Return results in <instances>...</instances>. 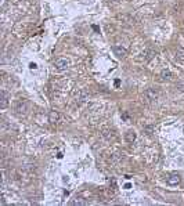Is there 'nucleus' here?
<instances>
[{
	"instance_id": "nucleus-1",
	"label": "nucleus",
	"mask_w": 184,
	"mask_h": 206,
	"mask_svg": "<svg viewBox=\"0 0 184 206\" xmlns=\"http://www.w3.org/2000/svg\"><path fill=\"white\" fill-rule=\"evenodd\" d=\"M158 97H159V93L155 89H147L144 91V98L147 101H155V100H158Z\"/></svg>"
},
{
	"instance_id": "nucleus-2",
	"label": "nucleus",
	"mask_w": 184,
	"mask_h": 206,
	"mask_svg": "<svg viewBox=\"0 0 184 206\" xmlns=\"http://www.w3.org/2000/svg\"><path fill=\"white\" fill-rule=\"evenodd\" d=\"M54 67H55V69H57L58 72H62V71L68 69V67H69V62H68L67 59L61 58V59H57V61H55Z\"/></svg>"
},
{
	"instance_id": "nucleus-3",
	"label": "nucleus",
	"mask_w": 184,
	"mask_h": 206,
	"mask_svg": "<svg viewBox=\"0 0 184 206\" xmlns=\"http://www.w3.org/2000/svg\"><path fill=\"white\" fill-rule=\"evenodd\" d=\"M112 51L115 53V55L119 57V58H125V57L127 55V50L125 49V47L119 46V44H115V46L112 47Z\"/></svg>"
},
{
	"instance_id": "nucleus-4",
	"label": "nucleus",
	"mask_w": 184,
	"mask_h": 206,
	"mask_svg": "<svg viewBox=\"0 0 184 206\" xmlns=\"http://www.w3.org/2000/svg\"><path fill=\"white\" fill-rule=\"evenodd\" d=\"M169 186H177L180 183V176L179 174H170L168 178H166Z\"/></svg>"
},
{
	"instance_id": "nucleus-5",
	"label": "nucleus",
	"mask_w": 184,
	"mask_h": 206,
	"mask_svg": "<svg viewBox=\"0 0 184 206\" xmlns=\"http://www.w3.org/2000/svg\"><path fill=\"white\" fill-rule=\"evenodd\" d=\"M60 118H61V116H60V113H58L57 111H51V112L49 113V121L51 122V123L58 122V121H60Z\"/></svg>"
},
{
	"instance_id": "nucleus-6",
	"label": "nucleus",
	"mask_w": 184,
	"mask_h": 206,
	"mask_svg": "<svg viewBox=\"0 0 184 206\" xmlns=\"http://www.w3.org/2000/svg\"><path fill=\"white\" fill-rule=\"evenodd\" d=\"M89 97H90V94H89L86 90H82L81 93H79V95H78V103H79V104H81V103H85V101L89 100Z\"/></svg>"
},
{
	"instance_id": "nucleus-7",
	"label": "nucleus",
	"mask_w": 184,
	"mask_h": 206,
	"mask_svg": "<svg viewBox=\"0 0 184 206\" xmlns=\"http://www.w3.org/2000/svg\"><path fill=\"white\" fill-rule=\"evenodd\" d=\"M136 137H137V134H136L133 130H129L126 134H125V138H126V141H127V142H133V141H136Z\"/></svg>"
},
{
	"instance_id": "nucleus-8",
	"label": "nucleus",
	"mask_w": 184,
	"mask_h": 206,
	"mask_svg": "<svg viewBox=\"0 0 184 206\" xmlns=\"http://www.w3.org/2000/svg\"><path fill=\"white\" fill-rule=\"evenodd\" d=\"M7 104H8V95L6 91H2V101H0V108L2 109H4L6 107H7Z\"/></svg>"
},
{
	"instance_id": "nucleus-9",
	"label": "nucleus",
	"mask_w": 184,
	"mask_h": 206,
	"mask_svg": "<svg viewBox=\"0 0 184 206\" xmlns=\"http://www.w3.org/2000/svg\"><path fill=\"white\" fill-rule=\"evenodd\" d=\"M176 58L179 59V61L184 62V49H183V47H177V50H176Z\"/></svg>"
},
{
	"instance_id": "nucleus-10",
	"label": "nucleus",
	"mask_w": 184,
	"mask_h": 206,
	"mask_svg": "<svg viewBox=\"0 0 184 206\" xmlns=\"http://www.w3.org/2000/svg\"><path fill=\"white\" fill-rule=\"evenodd\" d=\"M161 77L162 79H165V80H169V79H172V72L169 69H164L161 72Z\"/></svg>"
},
{
	"instance_id": "nucleus-11",
	"label": "nucleus",
	"mask_w": 184,
	"mask_h": 206,
	"mask_svg": "<svg viewBox=\"0 0 184 206\" xmlns=\"http://www.w3.org/2000/svg\"><path fill=\"white\" fill-rule=\"evenodd\" d=\"M26 109V105H25V103H22V101H18V104H17V111L18 112H22Z\"/></svg>"
},
{
	"instance_id": "nucleus-12",
	"label": "nucleus",
	"mask_w": 184,
	"mask_h": 206,
	"mask_svg": "<svg viewBox=\"0 0 184 206\" xmlns=\"http://www.w3.org/2000/svg\"><path fill=\"white\" fill-rule=\"evenodd\" d=\"M176 87L179 89L180 91H184V83H177V85H176Z\"/></svg>"
},
{
	"instance_id": "nucleus-13",
	"label": "nucleus",
	"mask_w": 184,
	"mask_h": 206,
	"mask_svg": "<svg viewBox=\"0 0 184 206\" xmlns=\"http://www.w3.org/2000/svg\"><path fill=\"white\" fill-rule=\"evenodd\" d=\"M73 205H86V202L82 201V198H79V201H75V202H73Z\"/></svg>"
},
{
	"instance_id": "nucleus-14",
	"label": "nucleus",
	"mask_w": 184,
	"mask_h": 206,
	"mask_svg": "<svg viewBox=\"0 0 184 206\" xmlns=\"http://www.w3.org/2000/svg\"><path fill=\"white\" fill-rule=\"evenodd\" d=\"M31 68L32 69H36V64H31Z\"/></svg>"
},
{
	"instance_id": "nucleus-15",
	"label": "nucleus",
	"mask_w": 184,
	"mask_h": 206,
	"mask_svg": "<svg viewBox=\"0 0 184 206\" xmlns=\"http://www.w3.org/2000/svg\"><path fill=\"white\" fill-rule=\"evenodd\" d=\"M130 187H132V186H130V184H129V183H127V184H126V186H125V188H126V190H129V188H130Z\"/></svg>"
}]
</instances>
